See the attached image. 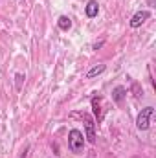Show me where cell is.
I'll list each match as a JSON object with an SVG mask.
<instances>
[{"label":"cell","instance_id":"6da1fadb","mask_svg":"<svg viewBox=\"0 0 156 158\" xmlns=\"http://www.w3.org/2000/svg\"><path fill=\"white\" fill-rule=\"evenodd\" d=\"M68 149L72 153H81L84 149V134L79 129H72L68 132Z\"/></svg>","mask_w":156,"mask_h":158},{"label":"cell","instance_id":"7a4b0ae2","mask_svg":"<svg viewBox=\"0 0 156 158\" xmlns=\"http://www.w3.org/2000/svg\"><path fill=\"white\" fill-rule=\"evenodd\" d=\"M153 114H154V107H145V109H142V112H140L138 118H136V127H138V131H147V129L151 127V118H153Z\"/></svg>","mask_w":156,"mask_h":158},{"label":"cell","instance_id":"3957f363","mask_svg":"<svg viewBox=\"0 0 156 158\" xmlns=\"http://www.w3.org/2000/svg\"><path fill=\"white\" fill-rule=\"evenodd\" d=\"M83 118H84V138L86 142L94 143L96 142V121L90 114H83Z\"/></svg>","mask_w":156,"mask_h":158},{"label":"cell","instance_id":"277c9868","mask_svg":"<svg viewBox=\"0 0 156 158\" xmlns=\"http://www.w3.org/2000/svg\"><path fill=\"white\" fill-rule=\"evenodd\" d=\"M151 19V11L149 9H140V11H136L134 15H132V19H130V28L132 30H136V28H140L145 20H149Z\"/></svg>","mask_w":156,"mask_h":158},{"label":"cell","instance_id":"5b68a950","mask_svg":"<svg viewBox=\"0 0 156 158\" xmlns=\"http://www.w3.org/2000/svg\"><path fill=\"white\" fill-rule=\"evenodd\" d=\"M97 13H99V4H97L96 0H88L86 6H84V15H86L88 19H96Z\"/></svg>","mask_w":156,"mask_h":158},{"label":"cell","instance_id":"8992f818","mask_svg":"<svg viewBox=\"0 0 156 158\" xmlns=\"http://www.w3.org/2000/svg\"><path fill=\"white\" fill-rule=\"evenodd\" d=\"M57 26H59V30L68 31V30L72 28V19H70V17H66V15H61V17L57 19Z\"/></svg>","mask_w":156,"mask_h":158},{"label":"cell","instance_id":"52a82bcc","mask_svg":"<svg viewBox=\"0 0 156 158\" xmlns=\"http://www.w3.org/2000/svg\"><path fill=\"white\" fill-rule=\"evenodd\" d=\"M105 70H107V66H105V64H96V66H92V68L86 72V77L92 79V77H96V76H101Z\"/></svg>","mask_w":156,"mask_h":158},{"label":"cell","instance_id":"ba28073f","mask_svg":"<svg viewBox=\"0 0 156 158\" xmlns=\"http://www.w3.org/2000/svg\"><path fill=\"white\" fill-rule=\"evenodd\" d=\"M125 96H127V90H125V86H116V88L112 90V99H114L116 103H121Z\"/></svg>","mask_w":156,"mask_h":158},{"label":"cell","instance_id":"9c48e42d","mask_svg":"<svg viewBox=\"0 0 156 158\" xmlns=\"http://www.w3.org/2000/svg\"><path fill=\"white\" fill-rule=\"evenodd\" d=\"M99 103H101V98H92V109H94L96 118H99Z\"/></svg>","mask_w":156,"mask_h":158},{"label":"cell","instance_id":"30bf717a","mask_svg":"<svg viewBox=\"0 0 156 158\" xmlns=\"http://www.w3.org/2000/svg\"><path fill=\"white\" fill-rule=\"evenodd\" d=\"M15 77H17V88H20V85H22V79H26V77H24L22 74H17Z\"/></svg>","mask_w":156,"mask_h":158},{"label":"cell","instance_id":"8fae6325","mask_svg":"<svg viewBox=\"0 0 156 158\" xmlns=\"http://www.w3.org/2000/svg\"><path fill=\"white\" fill-rule=\"evenodd\" d=\"M103 44H105V42H103V40H101V42H96V44H94V50H99V48H101V46H103Z\"/></svg>","mask_w":156,"mask_h":158}]
</instances>
